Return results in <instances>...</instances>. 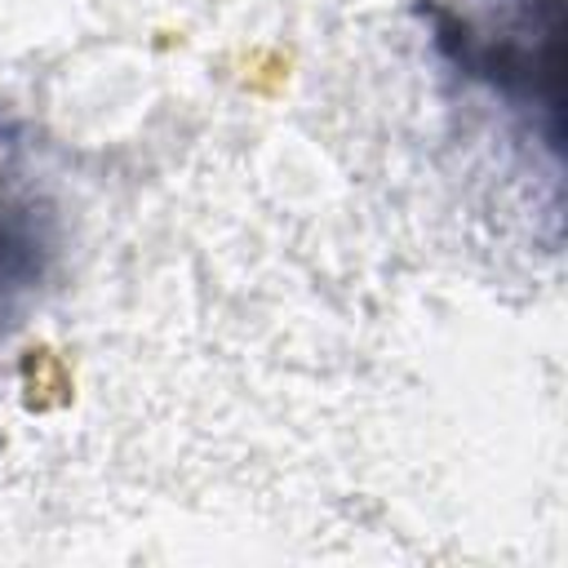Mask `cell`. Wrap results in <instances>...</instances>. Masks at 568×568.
<instances>
[{"label": "cell", "mask_w": 568, "mask_h": 568, "mask_svg": "<svg viewBox=\"0 0 568 568\" xmlns=\"http://www.w3.org/2000/svg\"><path fill=\"white\" fill-rule=\"evenodd\" d=\"M559 4L564 0H501V27H528V31H559Z\"/></svg>", "instance_id": "obj_2"}, {"label": "cell", "mask_w": 568, "mask_h": 568, "mask_svg": "<svg viewBox=\"0 0 568 568\" xmlns=\"http://www.w3.org/2000/svg\"><path fill=\"white\" fill-rule=\"evenodd\" d=\"M62 257V222L44 186L0 142V342L44 297Z\"/></svg>", "instance_id": "obj_1"}]
</instances>
